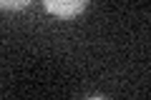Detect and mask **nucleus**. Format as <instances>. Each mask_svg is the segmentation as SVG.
<instances>
[{
    "label": "nucleus",
    "mask_w": 151,
    "mask_h": 100,
    "mask_svg": "<svg viewBox=\"0 0 151 100\" xmlns=\"http://www.w3.org/2000/svg\"><path fill=\"white\" fill-rule=\"evenodd\" d=\"M43 3H45V10L58 18H76L88 5V0H43Z\"/></svg>",
    "instance_id": "f257e3e1"
},
{
    "label": "nucleus",
    "mask_w": 151,
    "mask_h": 100,
    "mask_svg": "<svg viewBox=\"0 0 151 100\" xmlns=\"http://www.w3.org/2000/svg\"><path fill=\"white\" fill-rule=\"evenodd\" d=\"M33 0H0V8H5V10H23Z\"/></svg>",
    "instance_id": "f03ea898"
}]
</instances>
